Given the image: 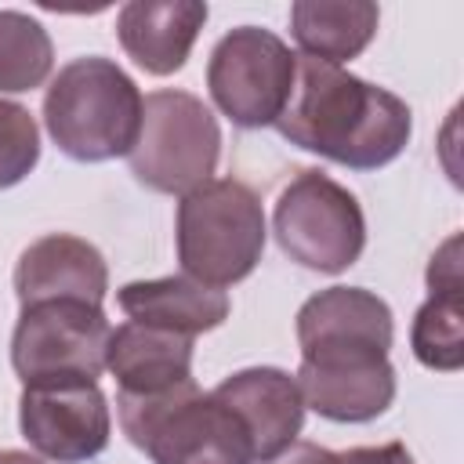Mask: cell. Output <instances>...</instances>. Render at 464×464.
Masks as SVG:
<instances>
[{
  "label": "cell",
  "instance_id": "18",
  "mask_svg": "<svg viewBox=\"0 0 464 464\" xmlns=\"http://www.w3.org/2000/svg\"><path fill=\"white\" fill-rule=\"evenodd\" d=\"M54 69L47 29L25 11H0V94L44 87Z\"/></svg>",
  "mask_w": 464,
  "mask_h": 464
},
{
  "label": "cell",
  "instance_id": "12",
  "mask_svg": "<svg viewBox=\"0 0 464 464\" xmlns=\"http://www.w3.org/2000/svg\"><path fill=\"white\" fill-rule=\"evenodd\" d=\"M214 399H221L246 428L254 460H272L290 442H297L304 428V399L297 381L279 366H250L232 377H225L214 388Z\"/></svg>",
  "mask_w": 464,
  "mask_h": 464
},
{
  "label": "cell",
  "instance_id": "2",
  "mask_svg": "<svg viewBox=\"0 0 464 464\" xmlns=\"http://www.w3.org/2000/svg\"><path fill=\"white\" fill-rule=\"evenodd\" d=\"M138 83L102 54L76 58L58 69L44 94V123L51 141L76 163H105L127 156L141 130Z\"/></svg>",
  "mask_w": 464,
  "mask_h": 464
},
{
  "label": "cell",
  "instance_id": "10",
  "mask_svg": "<svg viewBox=\"0 0 464 464\" xmlns=\"http://www.w3.org/2000/svg\"><path fill=\"white\" fill-rule=\"evenodd\" d=\"M395 337L392 308L362 286H330L297 308L301 359L312 355H388Z\"/></svg>",
  "mask_w": 464,
  "mask_h": 464
},
{
  "label": "cell",
  "instance_id": "19",
  "mask_svg": "<svg viewBox=\"0 0 464 464\" xmlns=\"http://www.w3.org/2000/svg\"><path fill=\"white\" fill-rule=\"evenodd\" d=\"M410 344L420 366L453 373L464 366V290L428 294L410 326Z\"/></svg>",
  "mask_w": 464,
  "mask_h": 464
},
{
  "label": "cell",
  "instance_id": "16",
  "mask_svg": "<svg viewBox=\"0 0 464 464\" xmlns=\"http://www.w3.org/2000/svg\"><path fill=\"white\" fill-rule=\"evenodd\" d=\"M116 301L130 315V323L174 330V334H185V337L218 330L228 319L225 290L203 286L188 276H163V279L127 283V286H120Z\"/></svg>",
  "mask_w": 464,
  "mask_h": 464
},
{
  "label": "cell",
  "instance_id": "20",
  "mask_svg": "<svg viewBox=\"0 0 464 464\" xmlns=\"http://www.w3.org/2000/svg\"><path fill=\"white\" fill-rule=\"evenodd\" d=\"M40 163V127L18 102L0 98V188L18 185Z\"/></svg>",
  "mask_w": 464,
  "mask_h": 464
},
{
  "label": "cell",
  "instance_id": "1",
  "mask_svg": "<svg viewBox=\"0 0 464 464\" xmlns=\"http://www.w3.org/2000/svg\"><path fill=\"white\" fill-rule=\"evenodd\" d=\"M276 130L290 145L341 167L377 170L406 149L413 116L399 94L341 65L297 58L294 91Z\"/></svg>",
  "mask_w": 464,
  "mask_h": 464
},
{
  "label": "cell",
  "instance_id": "6",
  "mask_svg": "<svg viewBox=\"0 0 464 464\" xmlns=\"http://www.w3.org/2000/svg\"><path fill=\"white\" fill-rule=\"evenodd\" d=\"M272 232L290 261L326 276L352 268L366 246L359 199L323 170H297V178L279 192Z\"/></svg>",
  "mask_w": 464,
  "mask_h": 464
},
{
  "label": "cell",
  "instance_id": "8",
  "mask_svg": "<svg viewBox=\"0 0 464 464\" xmlns=\"http://www.w3.org/2000/svg\"><path fill=\"white\" fill-rule=\"evenodd\" d=\"M297 54L268 29L239 25L225 33L207 62V87L221 116L243 130L279 120L290 102Z\"/></svg>",
  "mask_w": 464,
  "mask_h": 464
},
{
  "label": "cell",
  "instance_id": "9",
  "mask_svg": "<svg viewBox=\"0 0 464 464\" xmlns=\"http://www.w3.org/2000/svg\"><path fill=\"white\" fill-rule=\"evenodd\" d=\"M18 428L40 457L83 464L109 446L112 417L98 381H54L22 388Z\"/></svg>",
  "mask_w": 464,
  "mask_h": 464
},
{
  "label": "cell",
  "instance_id": "14",
  "mask_svg": "<svg viewBox=\"0 0 464 464\" xmlns=\"http://www.w3.org/2000/svg\"><path fill=\"white\" fill-rule=\"evenodd\" d=\"M207 14L199 0H130L116 14V36L149 76H170L188 62Z\"/></svg>",
  "mask_w": 464,
  "mask_h": 464
},
{
  "label": "cell",
  "instance_id": "22",
  "mask_svg": "<svg viewBox=\"0 0 464 464\" xmlns=\"http://www.w3.org/2000/svg\"><path fill=\"white\" fill-rule=\"evenodd\" d=\"M341 464H413L410 450L402 442H384V446H355L348 453H337Z\"/></svg>",
  "mask_w": 464,
  "mask_h": 464
},
{
  "label": "cell",
  "instance_id": "21",
  "mask_svg": "<svg viewBox=\"0 0 464 464\" xmlns=\"http://www.w3.org/2000/svg\"><path fill=\"white\" fill-rule=\"evenodd\" d=\"M428 290L446 294V290H464L460 279V236H450L428 261Z\"/></svg>",
  "mask_w": 464,
  "mask_h": 464
},
{
  "label": "cell",
  "instance_id": "3",
  "mask_svg": "<svg viewBox=\"0 0 464 464\" xmlns=\"http://www.w3.org/2000/svg\"><path fill=\"white\" fill-rule=\"evenodd\" d=\"M116 417L130 446L152 464H254L243 420L196 381L160 395L116 392Z\"/></svg>",
  "mask_w": 464,
  "mask_h": 464
},
{
  "label": "cell",
  "instance_id": "24",
  "mask_svg": "<svg viewBox=\"0 0 464 464\" xmlns=\"http://www.w3.org/2000/svg\"><path fill=\"white\" fill-rule=\"evenodd\" d=\"M0 464H44V460L25 450H0Z\"/></svg>",
  "mask_w": 464,
  "mask_h": 464
},
{
  "label": "cell",
  "instance_id": "4",
  "mask_svg": "<svg viewBox=\"0 0 464 464\" xmlns=\"http://www.w3.org/2000/svg\"><path fill=\"white\" fill-rule=\"evenodd\" d=\"M265 210L239 178H210L178 203L174 239L181 276L203 286H232L246 279L265 250Z\"/></svg>",
  "mask_w": 464,
  "mask_h": 464
},
{
  "label": "cell",
  "instance_id": "11",
  "mask_svg": "<svg viewBox=\"0 0 464 464\" xmlns=\"http://www.w3.org/2000/svg\"><path fill=\"white\" fill-rule=\"evenodd\" d=\"M294 381L304 410L337 424H366L395 402V366L388 355L301 359Z\"/></svg>",
  "mask_w": 464,
  "mask_h": 464
},
{
  "label": "cell",
  "instance_id": "5",
  "mask_svg": "<svg viewBox=\"0 0 464 464\" xmlns=\"http://www.w3.org/2000/svg\"><path fill=\"white\" fill-rule=\"evenodd\" d=\"M127 160L145 188L188 196L210 181L221 160L218 116L188 91H152L141 102V130Z\"/></svg>",
  "mask_w": 464,
  "mask_h": 464
},
{
  "label": "cell",
  "instance_id": "17",
  "mask_svg": "<svg viewBox=\"0 0 464 464\" xmlns=\"http://www.w3.org/2000/svg\"><path fill=\"white\" fill-rule=\"evenodd\" d=\"M381 11L370 0H297L290 7V36L304 58L344 65L377 36Z\"/></svg>",
  "mask_w": 464,
  "mask_h": 464
},
{
  "label": "cell",
  "instance_id": "13",
  "mask_svg": "<svg viewBox=\"0 0 464 464\" xmlns=\"http://www.w3.org/2000/svg\"><path fill=\"white\" fill-rule=\"evenodd\" d=\"M109 290V265L102 250L80 236H44L29 243L14 265V294L18 304L40 301H91L102 304Z\"/></svg>",
  "mask_w": 464,
  "mask_h": 464
},
{
  "label": "cell",
  "instance_id": "7",
  "mask_svg": "<svg viewBox=\"0 0 464 464\" xmlns=\"http://www.w3.org/2000/svg\"><path fill=\"white\" fill-rule=\"evenodd\" d=\"M112 326L102 304L91 301H40L25 304L11 337V366L25 384L98 381L105 370Z\"/></svg>",
  "mask_w": 464,
  "mask_h": 464
},
{
  "label": "cell",
  "instance_id": "23",
  "mask_svg": "<svg viewBox=\"0 0 464 464\" xmlns=\"http://www.w3.org/2000/svg\"><path fill=\"white\" fill-rule=\"evenodd\" d=\"M265 464H341V457L319 442H290L283 453H276Z\"/></svg>",
  "mask_w": 464,
  "mask_h": 464
},
{
  "label": "cell",
  "instance_id": "15",
  "mask_svg": "<svg viewBox=\"0 0 464 464\" xmlns=\"http://www.w3.org/2000/svg\"><path fill=\"white\" fill-rule=\"evenodd\" d=\"M192 348L185 334L123 323L109 337L105 370L116 377L120 395H160L192 381Z\"/></svg>",
  "mask_w": 464,
  "mask_h": 464
}]
</instances>
